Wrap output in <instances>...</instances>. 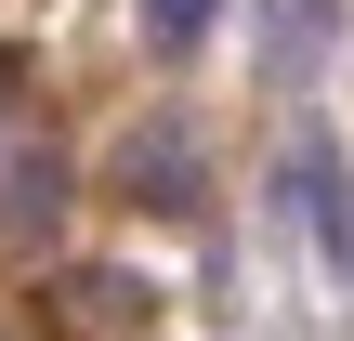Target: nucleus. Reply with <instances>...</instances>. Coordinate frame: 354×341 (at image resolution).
<instances>
[{
    "label": "nucleus",
    "mask_w": 354,
    "mask_h": 341,
    "mask_svg": "<svg viewBox=\"0 0 354 341\" xmlns=\"http://www.w3.org/2000/svg\"><path fill=\"white\" fill-rule=\"evenodd\" d=\"M210 13H223V0H145V26H158L171 53H184V39H210Z\"/></svg>",
    "instance_id": "1"
}]
</instances>
